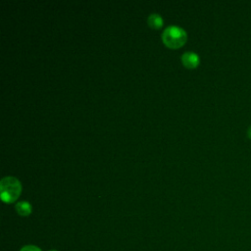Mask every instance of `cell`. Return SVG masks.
I'll return each mask as SVG.
<instances>
[{
    "instance_id": "ba28073f",
    "label": "cell",
    "mask_w": 251,
    "mask_h": 251,
    "mask_svg": "<svg viewBox=\"0 0 251 251\" xmlns=\"http://www.w3.org/2000/svg\"><path fill=\"white\" fill-rule=\"evenodd\" d=\"M50 251H57V250H50Z\"/></svg>"
},
{
    "instance_id": "3957f363",
    "label": "cell",
    "mask_w": 251,
    "mask_h": 251,
    "mask_svg": "<svg viewBox=\"0 0 251 251\" xmlns=\"http://www.w3.org/2000/svg\"><path fill=\"white\" fill-rule=\"evenodd\" d=\"M181 62L183 64V66L186 67L187 69H194L199 65L200 58L196 53L191 52V51H187V52H184L182 54Z\"/></svg>"
},
{
    "instance_id": "52a82bcc",
    "label": "cell",
    "mask_w": 251,
    "mask_h": 251,
    "mask_svg": "<svg viewBox=\"0 0 251 251\" xmlns=\"http://www.w3.org/2000/svg\"><path fill=\"white\" fill-rule=\"evenodd\" d=\"M247 137L249 138V139H251V126L248 127V129H247Z\"/></svg>"
},
{
    "instance_id": "7a4b0ae2",
    "label": "cell",
    "mask_w": 251,
    "mask_h": 251,
    "mask_svg": "<svg viewBox=\"0 0 251 251\" xmlns=\"http://www.w3.org/2000/svg\"><path fill=\"white\" fill-rule=\"evenodd\" d=\"M187 39L185 30L177 25H169L162 32V40L169 48L176 49L182 46Z\"/></svg>"
},
{
    "instance_id": "8992f818",
    "label": "cell",
    "mask_w": 251,
    "mask_h": 251,
    "mask_svg": "<svg viewBox=\"0 0 251 251\" xmlns=\"http://www.w3.org/2000/svg\"><path fill=\"white\" fill-rule=\"evenodd\" d=\"M20 251H41V249L35 245H25Z\"/></svg>"
},
{
    "instance_id": "277c9868",
    "label": "cell",
    "mask_w": 251,
    "mask_h": 251,
    "mask_svg": "<svg viewBox=\"0 0 251 251\" xmlns=\"http://www.w3.org/2000/svg\"><path fill=\"white\" fill-rule=\"evenodd\" d=\"M15 209L19 215L24 217L28 216L31 213V206L27 201H20L16 203Z\"/></svg>"
},
{
    "instance_id": "5b68a950",
    "label": "cell",
    "mask_w": 251,
    "mask_h": 251,
    "mask_svg": "<svg viewBox=\"0 0 251 251\" xmlns=\"http://www.w3.org/2000/svg\"><path fill=\"white\" fill-rule=\"evenodd\" d=\"M147 23L152 28H160L163 25V19L159 14H151L147 18Z\"/></svg>"
},
{
    "instance_id": "6da1fadb",
    "label": "cell",
    "mask_w": 251,
    "mask_h": 251,
    "mask_svg": "<svg viewBox=\"0 0 251 251\" xmlns=\"http://www.w3.org/2000/svg\"><path fill=\"white\" fill-rule=\"evenodd\" d=\"M22 185L18 178L5 176L0 181V196L5 203H13L20 196Z\"/></svg>"
}]
</instances>
